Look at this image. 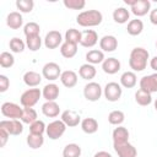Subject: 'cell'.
I'll return each mask as SVG.
<instances>
[{"label":"cell","mask_w":157,"mask_h":157,"mask_svg":"<svg viewBox=\"0 0 157 157\" xmlns=\"http://www.w3.org/2000/svg\"><path fill=\"white\" fill-rule=\"evenodd\" d=\"M26 45L31 52H37L42 47V38L40 36H34V37H27L26 38Z\"/></svg>","instance_id":"obj_39"},{"label":"cell","mask_w":157,"mask_h":157,"mask_svg":"<svg viewBox=\"0 0 157 157\" xmlns=\"http://www.w3.org/2000/svg\"><path fill=\"white\" fill-rule=\"evenodd\" d=\"M22 110L23 108L13 102H5L1 104V114L9 119H21Z\"/></svg>","instance_id":"obj_7"},{"label":"cell","mask_w":157,"mask_h":157,"mask_svg":"<svg viewBox=\"0 0 157 157\" xmlns=\"http://www.w3.org/2000/svg\"><path fill=\"white\" fill-rule=\"evenodd\" d=\"M16 7H17V10H20V12L29 13L34 7V2L32 0H17Z\"/></svg>","instance_id":"obj_42"},{"label":"cell","mask_w":157,"mask_h":157,"mask_svg":"<svg viewBox=\"0 0 157 157\" xmlns=\"http://www.w3.org/2000/svg\"><path fill=\"white\" fill-rule=\"evenodd\" d=\"M93 157H112V155L109 152H107V151H98V152L94 153Z\"/></svg>","instance_id":"obj_48"},{"label":"cell","mask_w":157,"mask_h":157,"mask_svg":"<svg viewBox=\"0 0 157 157\" xmlns=\"http://www.w3.org/2000/svg\"><path fill=\"white\" fill-rule=\"evenodd\" d=\"M66 130V125L63 120H54L47 125V135L50 140H58L60 139Z\"/></svg>","instance_id":"obj_8"},{"label":"cell","mask_w":157,"mask_h":157,"mask_svg":"<svg viewBox=\"0 0 157 157\" xmlns=\"http://www.w3.org/2000/svg\"><path fill=\"white\" fill-rule=\"evenodd\" d=\"M156 48H157V42H156Z\"/></svg>","instance_id":"obj_50"},{"label":"cell","mask_w":157,"mask_h":157,"mask_svg":"<svg viewBox=\"0 0 157 157\" xmlns=\"http://www.w3.org/2000/svg\"><path fill=\"white\" fill-rule=\"evenodd\" d=\"M27 145L31 147V148H33V150H37V148H39V147H42L43 146V144H44V137H43V135H36V134H28V136H27Z\"/></svg>","instance_id":"obj_34"},{"label":"cell","mask_w":157,"mask_h":157,"mask_svg":"<svg viewBox=\"0 0 157 157\" xmlns=\"http://www.w3.org/2000/svg\"><path fill=\"white\" fill-rule=\"evenodd\" d=\"M140 88L144 90V91H147L150 93L157 92V72L141 77Z\"/></svg>","instance_id":"obj_12"},{"label":"cell","mask_w":157,"mask_h":157,"mask_svg":"<svg viewBox=\"0 0 157 157\" xmlns=\"http://www.w3.org/2000/svg\"><path fill=\"white\" fill-rule=\"evenodd\" d=\"M10 87V80L7 78L6 75H0V92L4 93L7 91V88Z\"/></svg>","instance_id":"obj_44"},{"label":"cell","mask_w":157,"mask_h":157,"mask_svg":"<svg viewBox=\"0 0 157 157\" xmlns=\"http://www.w3.org/2000/svg\"><path fill=\"white\" fill-rule=\"evenodd\" d=\"M144 29V23L139 18H134V20H130L128 22V27H126V31L130 36H139Z\"/></svg>","instance_id":"obj_31"},{"label":"cell","mask_w":157,"mask_h":157,"mask_svg":"<svg viewBox=\"0 0 157 157\" xmlns=\"http://www.w3.org/2000/svg\"><path fill=\"white\" fill-rule=\"evenodd\" d=\"M153 105H155V109H156V110H157V99H156V101H155V103H153Z\"/></svg>","instance_id":"obj_49"},{"label":"cell","mask_w":157,"mask_h":157,"mask_svg":"<svg viewBox=\"0 0 157 157\" xmlns=\"http://www.w3.org/2000/svg\"><path fill=\"white\" fill-rule=\"evenodd\" d=\"M59 93H60V90H59V86L55 85V83H48L43 87L42 90V96L43 98L45 99V102H50V101H55L58 97H59Z\"/></svg>","instance_id":"obj_17"},{"label":"cell","mask_w":157,"mask_h":157,"mask_svg":"<svg viewBox=\"0 0 157 157\" xmlns=\"http://www.w3.org/2000/svg\"><path fill=\"white\" fill-rule=\"evenodd\" d=\"M38 117H37V112L33 109V108H23V110H22V117H21V121L23 123V124H32V123H34L36 120H38L37 119Z\"/></svg>","instance_id":"obj_32"},{"label":"cell","mask_w":157,"mask_h":157,"mask_svg":"<svg viewBox=\"0 0 157 157\" xmlns=\"http://www.w3.org/2000/svg\"><path fill=\"white\" fill-rule=\"evenodd\" d=\"M64 6L70 10H82L86 5L85 0H64Z\"/></svg>","instance_id":"obj_43"},{"label":"cell","mask_w":157,"mask_h":157,"mask_svg":"<svg viewBox=\"0 0 157 157\" xmlns=\"http://www.w3.org/2000/svg\"><path fill=\"white\" fill-rule=\"evenodd\" d=\"M120 61L117 58H108L104 59V61L102 63V69L105 74L108 75H114L120 70Z\"/></svg>","instance_id":"obj_18"},{"label":"cell","mask_w":157,"mask_h":157,"mask_svg":"<svg viewBox=\"0 0 157 157\" xmlns=\"http://www.w3.org/2000/svg\"><path fill=\"white\" fill-rule=\"evenodd\" d=\"M6 25L11 29H18V28H21L22 25H23V18H22L21 12H18V11L10 12L7 15V17H6Z\"/></svg>","instance_id":"obj_20"},{"label":"cell","mask_w":157,"mask_h":157,"mask_svg":"<svg viewBox=\"0 0 157 157\" xmlns=\"http://www.w3.org/2000/svg\"><path fill=\"white\" fill-rule=\"evenodd\" d=\"M103 93V88L98 82H88L83 87V96L90 102H97Z\"/></svg>","instance_id":"obj_5"},{"label":"cell","mask_w":157,"mask_h":157,"mask_svg":"<svg viewBox=\"0 0 157 157\" xmlns=\"http://www.w3.org/2000/svg\"><path fill=\"white\" fill-rule=\"evenodd\" d=\"M103 20V15L98 10H86L77 15L76 22L81 27H94L101 25Z\"/></svg>","instance_id":"obj_2"},{"label":"cell","mask_w":157,"mask_h":157,"mask_svg":"<svg viewBox=\"0 0 157 157\" xmlns=\"http://www.w3.org/2000/svg\"><path fill=\"white\" fill-rule=\"evenodd\" d=\"M104 53L99 49H92V50H88L86 53V60L88 64H92V65H96V64H102L104 61Z\"/></svg>","instance_id":"obj_26"},{"label":"cell","mask_w":157,"mask_h":157,"mask_svg":"<svg viewBox=\"0 0 157 157\" xmlns=\"http://www.w3.org/2000/svg\"><path fill=\"white\" fill-rule=\"evenodd\" d=\"M0 128L5 129L10 135L17 136L23 132V123L20 119H5L0 121Z\"/></svg>","instance_id":"obj_6"},{"label":"cell","mask_w":157,"mask_h":157,"mask_svg":"<svg viewBox=\"0 0 157 157\" xmlns=\"http://www.w3.org/2000/svg\"><path fill=\"white\" fill-rule=\"evenodd\" d=\"M113 137V144H124L129 141V130L121 125L115 128L112 132Z\"/></svg>","instance_id":"obj_21"},{"label":"cell","mask_w":157,"mask_h":157,"mask_svg":"<svg viewBox=\"0 0 157 157\" xmlns=\"http://www.w3.org/2000/svg\"><path fill=\"white\" fill-rule=\"evenodd\" d=\"M9 47H10V50L12 53H22L26 48V43L22 39H20L18 37H13L10 39Z\"/></svg>","instance_id":"obj_38"},{"label":"cell","mask_w":157,"mask_h":157,"mask_svg":"<svg viewBox=\"0 0 157 157\" xmlns=\"http://www.w3.org/2000/svg\"><path fill=\"white\" fill-rule=\"evenodd\" d=\"M40 96H42V91L39 88H28L21 94L20 103L23 108H33V105L38 103Z\"/></svg>","instance_id":"obj_3"},{"label":"cell","mask_w":157,"mask_h":157,"mask_svg":"<svg viewBox=\"0 0 157 157\" xmlns=\"http://www.w3.org/2000/svg\"><path fill=\"white\" fill-rule=\"evenodd\" d=\"M96 74H97V70H96L94 65L88 64V63L81 65L80 69H78V76H80L81 78H83V80H87V81L94 78Z\"/></svg>","instance_id":"obj_24"},{"label":"cell","mask_w":157,"mask_h":157,"mask_svg":"<svg viewBox=\"0 0 157 157\" xmlns=\"http://www.w3.org/2000/svg\"><path fill=\"white\" fill-rule=\"evenodd\" d=\"M98 42V34L96 31L93 29H85L82 32V37H81V42L80 44L85 48H92L97 44Z\"/></svg>","instance_id":"obj_15"},{"label":"cell","mask_w":157,"mask_h":157,"mask_svg":"<svg viewBox=\"0 0 157 157\" xmlns=\"http://www.w3.org/2000/svg\"><path fill=\"white\" fill-rule=\"evenodd\" d=\"M130 18V12L128 9L125 7H117L114 11H113V20L117 22V23H126Z\"/></svg>","instance_id":"obj_30"},{"label":"cell","mask_w":157,"mask_h":157,"mask_svg":"<svg viewBox=\"0 0 157 157\" xmlns=\"http://www.w3.org/2000/svg\"><path fill=\"white\" fill-rule=\"evenodd\" d=\"M99 48L102 49V52H108L112 53L118 48V39L114 36H103L99 39Z\"/></svg>","instance_id":"obj_16"},{"label":"cell","mask_w":157,"mask_h":157,"mask_svg":"<svg viewBox=\"0 0 157 157\" xmlns=\"http://www.w3.org/2000/svg\"><path fill=\"white\" fill-rule=\"evenodd\" d=\"M150 66H151L152 70H155V71L157 72V55L153 56V58L150 60Z\"/></svg>","instance_id":"obj_47"},{"label":"cell","mask_w":157,"mask_h":157,"mask_svg":"<svg viewBox=\"0 0 157 157\" xmlns=\"http://www.w3.org/2000/svg\"><path fill=\"white\" fill-rule=\"evenodd\" d=\"M113 147L119 157H136L137 156L136 148L129 141L124 144H113Z\"/></svg>","instance_id":"obj_11"},{"label":"cell","mask_w":157,"mask_h":157,"mask_svg":"<svg viewBox=\"0 0 157 157\" xmlns=\"http://www.w3.org/2000/svg\"><path fill=\"white\" fill-rule=\"evenodd\" d=\"M137 83V77L134 71H125L120 76V86L125 88H132Z\"/></svg>","instance_id":"obj_23"},{"label":"cell","mask_w":157,"mask_h":157,"mask_svg":"<svg viewBox=\"0 0 157 157\" xmlns=\"http://www.w3.org/2000/svg\"><path fill=\"white\" fill-rule=\"evenodd\" d=\"M42 113L48 118H56L60 113V107L55 101L45 102L42 105Z\"/></svg>","instance_id":"obj_22"},{"label":"cell","mask_w":157,"mask_h":157,"mask_svg":"<svg viewBox=\"0 0 157 157\" xmlns=\"http://www.w3.org/2000/svg\"><path fill=\"white\" fill-rule=\"evenodd\" d=\"M123 88L118 82H108L103 88V94L108 102H117L120 99Z\"/></svg>","instance_id":"obj_4"},{"label":"cell","mask_w":157,"mask_h":157,"mask_svg":"<svg viewBox=\"0 0 157 157\" xmlns=\"http://www.w3.org/2000/svg\"><path fill=\"white\" fill-rule=\"evenodd\" d=\"M9 137H10V134L5 129H1L0 128V147H4L6 145Z\"/></svg>","instance_id":"obj_45"},{"label":"cell","mask_w":157,"mask_h":157,"mask_svg":"<svg viewBox=\"0 0 157 157\" xmlns=\"http://www.w3.org/2000/svg\"><path fill=\"white\" fill-rule=\"evenodd\" d=\"M150 58L148 52L142 47H136L131 50L129 56V66L135 72L144 71L147 66V60Z\"/></svg>","instance_id":"obj_1"},{"label":"cell","mask_w":157,"mask_h":157,"mask_svg":"<svg viewBox=\"0 0 157 157\" xmlns=\"http://www.w3.org/2000/svg\"><path fill=\"white\" fill-rule=\"evenodd\" d=\"M125 120V114L121 112V110H112L109 114H108V121L109 124L112 125H121Z\"/></svg>","instance_id":"obj_36"},{"label":"cell","mask_w":157,"mask_h":157,"mask_svg":"<svg viewBox=\"0 0 157 157\" xmlns=\"http://www.w3.org/2000/svg\"><path fill=\"white\" fill-rule=\"evenodd\" d=\"M61 120L69 128H75L78 124H81L80 114H77L75 110H71V109H66V110H64L61 113Z\"/></svg>","instance_id":"obj_13"},{"label":"cell","mask_w":157,"mask_h":157,"mask_svg":"<svg viewBox=\"0 0 157 157\" xmlns=\"http://www.w3.org/2000/svg\"><path fill=\"white\" fill-rule=\"evenodd\" d=\"M60 81L65 87L72 88L77 85V74L72 70H65L60 75Z\"/></svg>","instance_id":"obj_19"},{"label":"cell","mask_w":157,"mask_h":157,"mask_svg":"<svg viewBox=\"0 0 157 157\" xmlns=\"http://www.w3.org/2000/svg\"><path fill=\"white\" fill-rule=\"evenodd\" d=\"M81 129L83 132L91 135V134H94L97 132L98 130V121L94 119V118H85L81 120Z\"/></svg>","instance_id":"obj_27"},{"label":"cell","mask_w":157,"mask_h":157,"mask_svg":"<svg viewBox=\"0 0 157 157\" xmlns=\"http://www.w3.org/2000/svg\"><path fill=\"white\" fill-rule=\"evenodd\" d=\"M81 147L77 144H67L63 150V157H80Z\"/></svg>","instance_id":"obj_35"},{"label":"cell","mask_w":157,"mask_h":157,"mask_svg":"<svg viewBox=\"0 0 157 157\" xmlns=\"http://www.w3.org/2000/svg\"><path fill=\"white\" fill-rule=\"evenodd\" d=\"M82 37V32H80L76 28H69L65 32V42H70L74 44H80Z\"/></svg>","instance_id":"obj_33"},{"label":"cell","mask_w":157,"mask_h":157,"mask_svg":"<svg viewBox=\"0 0 157 157\" xmlns=\"http://www.w3.org/2000/svg\"><path fill=\"white\" fill-rule=\"evenodd\" d=\"M15 64V58L11 53L9 52H2L0 54V66L4 67V69H9V67H12Z\"/></svg>","instance_id":"obj_40"},{"label":"cell","mask_w":157,"mask_h":157,"mask_svg":"<svg viewBox=\"0 0 157 157\" xmlns=\"http://www.w3.org/2000/svg\"><path fill=\"white\" fill-rule=\"evenodd\" d=\"M61 67L59 66V64L56 63H47L43 69H42V76L44 78H47L48 81H55L58 78H60V75H61Z\"/></svg>","instance_id":"obj_9"},{"label":"cell","mask_w":157,"mask_h":157,"mask_svg":"<svg viewBox=\"0 0 157 157\" xmlns=\"http://www.w3.org/2000/svg\"><path fill=\"white\" fill-rule=\"evenodd\" d=\"M151 94H152V93L139 88V90L135 92V102H136L139 105L146 107V105H148V104L152 103V96H151Z\"/></svg>","instance_id":"obj_28"},{"label":"cell","mask_w":157,"mask_h":157,"mask_svg":"<svg viewBox=\"0 0 157 157\" xmlns=\"http://www.w3.org/2000/svg\"><path fill=\"white\" fill-rule=\"evenodd\" d=\"M23 82L28 87L34 88L42 82V75L39 72H36V71H27L23 75Z\"/></svg>","instance_id":"obj_25"},{"label":"cell","mask_w":157,"mask_h":157,"mask_svg":"<svg viewBox=\"0 0 157 157\" xmlns=\"http://www.w3.org/2000/svg\"><path fill=\"white\" fill-rule=\"evenodd\" d=\"M23 33L27 37H34V36H39L40 33V27L37 22H28L23 27Z\"/></svg>","instance_id":"obj_37"},{"label":"cell","mask_w":157,"mask_h":157,"mask_svg":"<svg viewBox=\"0 0 157 157\" xmlns=\"http://www.w3.org/2000/svg\"><path fill=\"white\" fill-rule=\"evenodd\" d=\"M151 9V2L148 0H135V2L130 6L131 12L136 16V17H141L145 16Z\"/></svg>","instance_id":"obj_14"},{"label":"cell","mask_w":157,"mask_h":157,"mask_svg":"<svg viewBox=\"0 0 157 157\" xmlns=\"http://www.w3.org/2000/svg\"><path fill=\"white\" fill-rule=\"evenodd\" d=\"M63 44V36L59 31H49L44 37V45L47 49H55Z\"/></svg>","instance_id":"obj_10"},{"label":"cell","mask_w":157,"mask_h":157,"mask_svg":"<svg viewBox=\"0 0 157 157\" xmlns=\"http://www.w3.org/2000/svg\"><path fill=\"white\" fill-rule=\"evenodd\" d=\"M150 21L152 25H156L157 26V9H153L150 11Z\"/></svg>","instance_id":"obj_46"},{"label":"cell","mask_w":157,"mask_h":157,"mask_svg":"<svg viewBox=\"0 0 157 157\" xmlns=\"http://www.w3.org/2000/svg\"><path fill=\"white\" fill-rule=\"evenodd\" d=\"M77 53V44L70 43V42H64L60 45V54L66 58V59H71L76 55Z\"/></svg>","instance_id":"obj_29"},{"label":"cell","mask_w":157,"mask_h":157,"mask_svg":"<svg viewBox=\"0 0 157 157\" xmlns=\"http://www.w3.org/2000/svg\"><path fill=\"white\" fill-rule=\"evenodd\" d=\"M45 131H47V125L44 124L43 120H36L29 125V134L43 135Z\"/></svg>","instance_id":"obj_41"}]
</instances>
